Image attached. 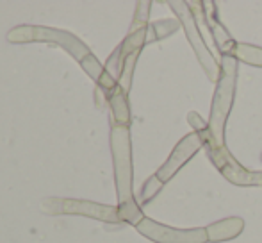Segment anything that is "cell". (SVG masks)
Segmentation results:
<instances>
[{
	"label": "cell",
	"instance_id": "277c9868",
	"mask_svg": "<svg viewBox=\"0 0 262 243\" xmlns=\"http://www.w3.org/2000/svg\"><path fill=\"white\" fill-rule=\"evenodd\" d=\"M243 229V220L241 218H228L223 222L216 224V226L209 227L207 229V238L209 240H228V238L239 234Z\"/></svg>",
	"mask_w": 262,
	"mask_h": 243
},
{
	"label": "cell",
	"instance_id": "5b68a950",
	"mask_svg": "<svg viewBox=\"0 0 262 243\" xmlns=\"http://www.w3.org/2000/svg\"><path fill=\"white\" fill-rule=\"evenodd\" d=\"M234 54L241 57L246 63H253V65H262V49H255V47H246L237 45L234 49Z\"/></svg>",
	"mask_w": 262,
	"mask_h": 243
},
{
	"label": "cell",
	"instance_id": "3957f363",
	"mask_svg": "<svg viewBox=\"0 0 262 243\" xmlns=\"http://www.w3.org/2000/svg\"><path fill=\"white\" fill-rule=\"evenodd\" d=\"M200 145H202V138H198L196 134L187 136V138L184 139V141L180 143L179 147H177L175 154H173L171 159H169L168 163H166L164 170L159 172V177H162V179L169 177V175H171L173 172L179 170L180 165H182L184 161L187 159V157H191L194 152H196L198 149H200Z\"/></svg>",
	"mask_w": 262,
	"mask_h": 243
},
{
	"label": "cell",
	"instance_id": "6da1fadb",
	"mask_svg": "<svg viewBox=\"0 0 262 243\" xmlns=\"http://www.w3.org/2000/svg\"><path fill=\"white\" fill-rule=\"evenodd\" d=\"M232 93H234V77H228L225 79V83L220 84V90L216 91V100L212 106V118H210V129H212L214 143L221 145V125H223L225 115H227L228 108H230L232 102Z\"/></svg>",
	"mask_w": 262,
	"mask_h": 243
},
{
	"label": "cell",
	"instance_id": "7a4b0ae2",
	"mask_svg": "<svg viewBox=\"0 0 262 243\" xmlns=\"http://www.w3.org/2000/svg\"><path fill=\"white\" fill-rule=\"evenodd\" d=\"M146 227H150L148 231H143V233H148L154 240L162 241V243H204L207 240V231L194 229V231H173L166 229V227H159L154 222L146 220Z\"/></svg>",
	"mask_w": 262,
	"mask_h": 243
}]
</instances>
